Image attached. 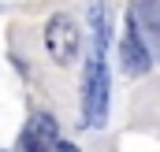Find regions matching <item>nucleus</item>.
Segmentation results:
<instances>
[{"instance_id": "1", "label": "nucleus", "mask_w": 160, "mask_h": 152, "mask_svg": "<svg viewBox=\"0 0 160 152\" xmlns=\"http://www.w3.org/2000/svg\"><path fill=\"white\" fill-rule=\"evenodd\" d=\"M104 41L108 30L97 26V41L93 52L86 59V78H82V112H86V126L101 130L104 115H108V67H104Z\"/></svg>"}, {"instance_id": "2", "label": "nucleus", "mask_w": 160, "mask_h": 152, "mask_svg": "<svg viewBox=\"0 0 160 152\" xmlns=\"http://www.w3.org/2000/svg\"><path fill=\"white\" fill-rule=\"evenodd\" d=\"M78 26H75V19L71 15H52L48 19V26H45V48H48V56L60 63V67H67V63H75V56H78Z\"/></svg>"}, {"instance_id": "3", "label": "nucleus", "mask_w": 160, "mask_h": 152, "mask_svg": "<svg viewBox=\"0 0 160 152\" xmlns=\"http://www.w3.org/2000/svg\"><path fill=\"white\" fill-rule=\"evenodd\" d=\"M60 145V126L52 115H34L22 130V141H19V152H48Z\"/></svg>"}, {"instance_id": "4", "label": "nucleus", "mask_w": 160, "mask_h": 152, "mask_svg": "<svg viewBox=\"0 0 160 152\" xmlns=\"http://www.w3.org/2000/svg\"><path fill=\"white\" fill-rule=\"evenodd\" d=\"M119 56H123V71H127L130 78H138V74H145V71H149V52H145V45H142V37H138L134 15H130V26H127V37H123Z\"/></svg>"}, {"instance_id": "5", "label": "nucleus", "mask_w": 160, "mask_h": 152, "mask_svg": "<svg viewBox=\"0 0 160 152\" xmlns=\"http://www.w3.org/2000/svg\"><path fill=\"white\" fill-rule=\"evenodd\" d=\"M56 152H82V149H75V145H67V141H60V145H56Z\"/></svg>"}]
</instances>
